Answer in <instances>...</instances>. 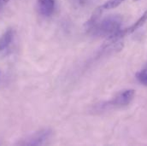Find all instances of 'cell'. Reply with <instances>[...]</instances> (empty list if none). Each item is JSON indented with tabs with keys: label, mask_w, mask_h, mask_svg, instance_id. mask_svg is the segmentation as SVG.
<instances>
[{
	"label": "cell",
	"mask_w": 147,
	"mask_h": 146,
	"mask_svg": "<svg viewBox=\"0 0 147 146\" xmlns=\"http://www.w3.org/2000/svg\"><path fill=\"white\" fill-rule=\"evenodd\" d=\"M98 12L91 18L88 22V28L91 34L97 37H105L110 38V39H114L121 32V19L117 15H110L101 22H98L99 15Z\"/></svg>",
	"instance_id": "obj_1"
},
{
	"label": "cell",
	"mask_w": 147,
	"mask_h": 146,
	"mask_svg": "<svg viewBox=\"0 0 147 146\" xmlns=\"http://www.w3.org/2000/svg\"><path fill=\"white\" fill-rule=\"evenodd\" d=\"M134 95H135V92L134 90L132 89L124 90L123 92L118 93L113 99H111L109 102H105L98 104L97 110L98 111H104V110H109L127 106L132 102V100L134 98Z\"/></svg>",
	"instance_id": "obj_2"
},
{
	"label": "cell",
	"mask_w": 147,
	"mask_h": 146,
	"mask_svg": "<svg viewBox=\"0 0 147 146\" xmlns=\"http://www.w3.org/2000/svg\"><path fill=\"white\" fill-rule=\"evenodd\" d=\"M51 135V131L48 129L41 130L36 132L35 133L30 135L27 139H25L23 141L20 142L21 145H38L44 144Z\"/></svg>",
	"instance_id": "obj_3"
},
{
	"label": "cell",
	"mask_w": 147,
	"mask_h": 146,
	"mask_svg": "<svg viewBox=\"0 0 147 146\" xmlns=\"http://www.w3.org/2000/svg\"><path fill=\"white\" fill-rule=\"evenodd\" d=\"M55 8L54 0H38V9L40 15L50 16L52 15Z\"/></svg>",
	"instance_id": "obj_4"
},
{
	"label": "cell",
	"mask_w": 147,
	"mask_h": 146,
	"mask_svg": "<svg viewBox=\"0 0 147 146\" xmlns=\"http://www.w3.org/2000/svg\"><path fill=\"white\" fill-rule=\"evenodd\" d=\"M147 21V10L142 15V16L133 25V26H131L130 28H127V29H125L124 31H121L120 32V34L117 35V36L115 37L114 39H117V38H121V37L125 36V35H127V34H132V33H134L135 30H137L139 28H140Z\"/></svg>",
	"instance_id": "obj_5"
},
{
	"label": "cell",
	"mask_w": 147,
	"mask_h": 146,
	"mask_svg": "<svg viewBox=\"0 0 147 146\" xmlns=\"http://www.w3.org/2000/svg\"><path fill=\"white\" fill-rule=\"evenodd\" d=\"M15 36V32L12 29L7 30L0 38V51L6 50L12 43Z\"/></svg>",
	"instance_id": "obj_6"
},
{
	"label": "cell",
	"mask_w": 147,
	"mask_h": 146,
	"mask_svg": "<svg viewBox=\"0 0 147 146\" xmlns=\"http://www.w3.org/2000/svg\"><path fill=\"white\" fill-rule=\"evenodd\" d=\"M125 0H108L107 2H105L100 8V10H105V9H115L117 6H119L121 3H123Z\"/></svg>",
	"instance_id": "obj_7"
},
{
	"label": "cell",
	"mask_w": 147,
	"mask_h": 146,
	"mask_svg": "<svg viewBox=\"0 0 147 146\" xmlns=\"http://www.w3.org/2000/svg\"><path fill=\"white\" fill-rule=\"evenodd\" d=\"M136 77L140 83L147 85V63L145 65V67L136 74Z\"/></svg>",
	"instance_id": "obj_8"
},
{
	"label": "cell",
	"mask_w": 147,
	"mask_h": 146,
	"mask_svg": "<svg viewBox=\"0 0 147 146\" xmlns=\"http://www.w3.org/2000/svg\"><path fill=\"white\" fill-rule=\"evenodd\" d=\"M9 0H0V3H6Z\"/></svg>",
	"instance_id": "obj_9"
},
{
	"label": "cell",
	"mask_w": 147,
	"mask_h": 146,
	"mask_svg": "<svg viewBox=\"0 0 147 146\" xmlns=\"http://www.w3.org/2000/svg\"><path fill=\"white\" fill-rule=\"evenodd\" d=\"M135 1H140V0H135Z\"/></svg>",
	"instance_id": "obj_10"
}]
</instances>
